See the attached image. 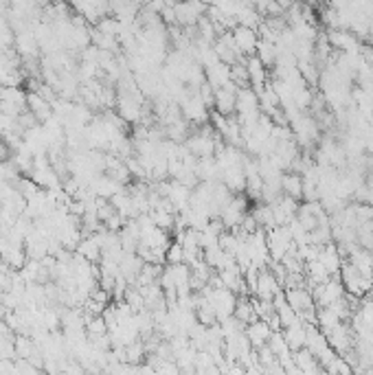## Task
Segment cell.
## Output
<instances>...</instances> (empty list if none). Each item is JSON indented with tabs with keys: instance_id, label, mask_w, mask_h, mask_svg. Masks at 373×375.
Listing matches in <instances>:
<instances>
[{
	"instance_id": "6da1fadb",
	"label": "cell",
	"mask_w": 373,
	"mask_h": 375,
	"mask_svg": "<svg viewBox=\"0 0 373 375\" xmlns=\"http://www.w3.org/2000/svg\"><path fill=\"white\" fill-rule=\"evenodd\" d=\"M182 145L186 147V152H189L195 160L216 158V152L220 147V136L216 134L213 128L202 125L200 130H195V132H191L189 136H186V141Z\"/></svg>"
},
{
	"instance_id": "7a4b0ae2",
	"label": "cell",
	"mask_w": 373,
	"mask_h": 375,
	"mask_svg": "<svg viewBox=\"0 0 373 375\" xmlns=\"http://www.w3.org/2000/svg\"><path fill=\"white\" fill-rule=\"evenodd\" d=\"M266 240H268V250H270V261H279L290 255V253H296V244L292 240V235L288 231V227H275L266 231Z\"/></svg>"
},
{
	"instance_id": "3957f363",
	"label": "cell",
	"mask_w": 373,
	"mask_h": 375,
	"mask_svg": "<svg viewBox=\"0 0 373 375\" xmlns=\"http://www.w3.org/2000/svg\"><path fill=\"white\" fill-rule=\"evenodd\" d=\"M244 250L248 259H251V266L257 270H266L270 266V250H268V240H266V231H257L253 235H248L244 240Z\"/></svg>"
},
{
	"instance_id": "277c9868",
	"label": "cell",
	"mask_w": 373,
	"mask_h": 375,
	"mask_svg": "<svg viewBox=\"0 0 373 375\" xmlns=\"http://www.w3.org/2000/svg\"><path fill=\"white\" fill-rule=\"evenodd\" d=\"M180 115L186 123H195V125H202L211 119L207 104L198 97L195 90H189V88H186L184 97L180 99Z\"/></svg>"
},
{
	"instance_id": "5b68a950",
	"label": "cell",
	"mask_w": 373,
	"mask_h": 375,
	"mask_svg": "<svg viewBox=\"0 0 373 375\" xmlns=\"http://www.w3.org/2000/svg\"><path fill=\"white\" fill-rule=\"evenodd\" d=\"M248 215V198L246 195H233L229 200V204L222 209L220 222L224 224V229H240L242 220Z\"/></svg>"
},
{
	"instance_id": "8992f818",
	"label": "cell",
	"mask_w": 373,
	"mask_h": 375,
	"mask_svg": "<svg viewBox=\"0 0 373 375\" xmlns=\"http://www.w3.org/2000/svg\"><path fill=\"white\" fill-rule=\"evenodd\" d=\"M345 294H347V292H345V287H343V283H341L338 277H332L327 283L316 285L314 292H312L314 303H316L318 307H332L334 303H338L341 298H345Z\"/></svg>"
},
{
	"instance_id": "52a82bcc",
	"label": "cell",
	"mask_w": 373,
	"mask_h": 375,
	"mask_svg": "<svg viewBox=\"0 0 373 375\" xmlns=\"http://www.w3.org/2000/svg\"><path fill=\"white\" fill-rule=\"evenodd\" d=\"M327 42L336 53H345V55H360L363 53V42L350 31H327Z\"/></svg>"
},
{
	"instance_id": "ba28073f",
	"label": "cell",
	"mask_w": 373,
	"mask_h": 375,
	"mask_svg": "<svg viewBox=\"0 0 373 375\" xmlns=\"http://www.w3.org/2000/svg\"><path fill=\"white\" fill-rule=\"evenodd\" d=\"M213 48H216V55H218V59L222 61V64H227V66L242 64V61L246 59V57H244V55L238 51V46H235L231 31H224V33H220V35H218V40L213 42Z\"/></svg>"
},
{
	"instance_id": "9c48e42d",
	"label": "cell",
	"mask_w": 373,
	"mask_h": 375,
	"mask_svg": "<svg viewBox=\"0 0 373 375\" xmlns=\"http://www.w3.org/2000/svg\"><path fill=\"white\" fill-rule=\"evenodd\" d=\"M204 5L198 3H178L173 5V14H176V24H180L182 29H193L198 22H200L207 16Z\"/></svg>"
},
{
	"instance_id": "30bf717a",
	"label": "cell",
	"mask_w": 373,
	"mask_h": 375,
	"mask_svg": "<svg viewBox=\"0 0 373 375\" xmlns=\"http://www.w3.org/2000/svg\"><path fill=\"white\" fill-rule=\"evenodd\" d=\"M279 294H281V283L277 281L275 274H272L268 268H266V270H259L257 290H255V298H257V301H268V303H272Z\"/></svg>"
},
{
	"instance_id": "8fae6325",
	"label": "cell",
	"mask_w": 373,
	"mask_h": 375,
	"mask_svg": "<svg viewBox=\"0 0 373 375\" xmlns=\"http://www.w3.org/2000/svg\"><path fill=\"white\" fill-rule=\"evenodd\" d=\"M244 68L248 73V84H251V88L259 95L268 86V81H270L268 79V68L261 64L257 55L246 57L244 59Z\"/></svg>"
},
{
	"instance_id": "7c38bea8",
	"label": "cell",
	"mask_w": 373,
	"mask_h": 375,
	"mask_svg": "<svg viewBox=\"0 0 373 375\" xmlns=\"http://www.w3.org/2000/svg\"><path fill=\"white\" fill-rule=\"evenodd\" d=\"M272 209V218H275V227H288L292 220H296L298 213V202L288 195H281L275 204H270Z\"/></svg>"
},
{
	"instance_id": "4fadbf2b",
	"label": "cell",
	"mask_w": 373,
	"mask_h": 375,
	"mask_svg": "<svg viewBox=\"0 0 373 375\" xmlns=\"http://www.w3.org/2000/svg\"><path fill=\"white\" fill-rule=\"evenodd\" d=\"M233 35V42L238 46V51L244 55V57H251L257 53V44H259V33L255 29H248V27H235L231 31Z\"/></svg>"
},
{
	"instance_id": "5bb4252c",
	"label": "cell",
	"mask_w": 373,
	"mask_h": 375,
	"mask_svg": "<svg viewBox=\"0 0 373 375\" xmlns=\"http://www.w3.org/2000/svg\"><path fill=\"white\" fill-rule=\"evenodd\" d=\"M238 86L233 84H227L224 88L216 90V102H213V108H216V115L220 117H233L235 115V102H238Z\"/></svg>"
},
{
	"instance_id": "9a60e30c",
	"label": "cell",
	"mask_w": 373,
	"mask_h": 375,
	"mask_svg": "<svg viewBox=\"0 0 373 375\" xmlns=\"http://www.w3.org/2000/svg\"><path fill=\"white\" fill-rule=\"evenodd\" d=\"M316 259H318V264L332 274V277H338L345 257L341 255L338 246H336L334 242L327 244V246H323V248H318V257H316Z\"/></svg>"
},
{
	"instance_id": "2e32d148",
	"label": "cell",
	"mask_w": 373,
	"mask_h": 375,
	"mask_svg": "<svg viewBox=\"0 0 373 375\" xmlns=\"http://www.w3.org/2000/svg\"><path fill=\"white\" fill-rule=\"evenodd\" d=\"M235 112L238 117H251V115H259V97L257 93L248 86V88H240L238 90V102H235Z\"/></svg>"
},
{
	"instance_id": "e0dca14e",
	"label": "cell",
	"mask_w": 373,
	"mask_h": 375,
	"mask_svg": "<svg viewBox=\"0 0 373 375\" xmlns=\"http://www.w3.org/2000/svg\"><path fill=\"white\" fill-rule=\"evenodd\" d=\"M347 261L363 274L365 279H373V253H369V250L365 248H354L350 255H347Z\"/></svg>"
},
{
	"instance_id": "ac0fdd59",
	"label": "cell",
	"mask_w": 373,
	"mask_h": 375,
	"mask_svg": "<svg viewBox=\"0 0 373 375\" xmlns=\"http://www.w3.org/2000/svg\"><path fill=\"white\" fill-rule=\"evenodd\" d=\"M204 81H207L213 90L224 88L227 84H231V66L222 64V61H216L213 66L204 68Z\"/></svg>"
},
{
	"instance_id": "d6986e66",
	"label": "cell",
	"mask_w": 373,
	"mask_h": 375,
	"mask_svg": "<svg viewBox=\"0 0 373 375\" xmlns=\"http://www.w3.org/2000/svg\"><path fill=\"white\" fill-rule=\"evenodd\" d=\"M270 336H272V329H270V325L264 323V320H257V323L248 325V327H246L248 343H251L253 347H257V349L264 347L270 340Z\"/></svg>"
},
{
	"instance_id": "ffe728a7",
	"label": "cell",
	"mask_w": 373,
	"mask_h": 375,
	"mask_svg": "<svg viewBox=\"0 0 373 375\" xmlns=\"http://www.w3.org/2000/svg\"><path fill=\"white\" fill-rule=\"evenodd\" d=\"M281 193L298 202V200L303 198V176H298V173H292V171H285L281 176Z\"/></svg>"
},
{
	"instance_id": "44dd1931",
	"label": "cell",
	"mask_w": 373,
	"mask_h": 375,
	"mask_svg": "<svg viewBox=\"0 0 373 375\" xmlns=\"http://www.w3.org/2000/svg\"><path fill=\"white\" fill-rule=\"evenodd\" d=\"M283 338H285V343H288V347L292 349V352H298V349H303V347H305V340H307V327H305V325H303L301 320H298L296 325H292V327L285 329Z\"/></svg>"
},
{
	"instance_id": "7402d4cb",
	"label": "cell",
	"mask_w": 373,
	"mask_h": 375,
	"mask_svg": "<svg viewBox=\"0 0 373 375\" xmlns=\"http://www.w3.org/2000/svg\"><path fill=\"white\" fill-rule=\"evenodd\" d=\"M257 57H259V61H261V64H264L266 68H268V66H275V61H277V46L272 44V42L259 40V44H257Z\"/></svg>"
},
{
	"instance_id": "603a6c76",
	"label": "cell",
	"mask_w": 373,
	"mask_h": 375,
	"mask_svg": "<svg viewBox=\"0 0 373 375\" xmlns=\"http://www.w3.org/2000/svg\"><path fill=\"white\" fill-rule=\"evenodd\" d=\"M165 259H167V264H169V266L184 264V248H182V244H180L178 240H173V242L169 244Z\"/></svg>"
},
{
	"instance_id": "cb8c5ba5",
	"label": "cell",
	"mask_w": 373,
	"mask_h": 375,
	"mask_svg": "<svg viewBox=\"0 0 373 375\" xmlns=\"http://www.w3.org/2000/svg\"><path fill=\"white\" fill-rule=\"evenodd\" d=\"M363 59L367 61V66L373 70V48H371L369 44H365V46H363Z\"/></svg>"
}]
</instances>
